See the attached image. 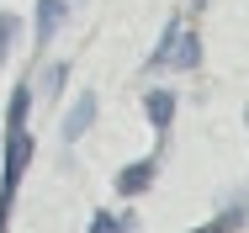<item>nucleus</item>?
<instances>
[{
  "mask_svg": "<svg viewBox=\"0 0 249 233\" xmlns=\"http://www.w3.org/2000/svg\"><path fill=\"white\" fill-rule=\"evenodd\" d=\"M27 106H32V90L16 85L11 101H5V164H0V233L11 223V207H16V191H21V175H27V159H32V133H27Z\"/></svg>",
  "mask_w": 249,
  "mask_h": 233,
  "instance_id": "f257e3e1",
  "label": "nucleus"
},
{
  "mask_svg": "<svg viewBox=\"0 0 249 233\" xmlns=\"http://www.w3.org/2000/svg\"><path fill=\"white\" fill-rule=\"evenodd\" d=\"M64 11H69V0H37V21H32V43L48 48L53 32L64 27Z\"/></svg>",
  "mask_w": 249,
  "mask_h": 233,
  "instance_id": "f03ea898",
  "label": "nucleus"
},
{
  "mask_svg": "<svg viewBox=\"0 0 249 233\" xmlns=\"http://www.w3.org/2000/svg\"><path fill=\"white\" fill-rule=\"evenodd\" d=\"M154 175H159V159H138V164H127L122 175H117V196H143L154 186Z\"/></svg>",
  "mask_w": 249,
  "mask_h": 233,
  "instance_id": "7ed1b4c3",
  "label": "nucleus"
},
{
  "mask_svg": "<svg viewBox=\"0 0 249 233\" xmlns=\"http://www.w3.org/2000/svg\"><path fill=\"white\" fill-rule=\"evenodd\" d=\"M249 223V196H239V201H228L212 223H201V228H191V233H239Z\"/></svg>",
  "mask_w": 249,
  "mask_h": 233,
  "instance_id": "20e7f679",
  "label": "nucleus"
},
{
  "mask_svg": "<svg viewBox=\"0 0 249 233\" xmlns=\"http://www.w3.org/2000/svg\"><path fill=\"white\" fill-rule=\"evenodd\" d=\"M96 122V90H85L74 106H69V117H64V143H74V138H85V127Z\"/></svg>",
  "mask_w": 249,
  "mask_h": 233,
  "instance_id": "39448f33",
  "label": "nucleus"
},
{
  "mask_svg": "<svg viewBox=\"0 0 249 233\" xmlns=\"http://www.w3.org/2000/svg\"><path fill=\"white\" fill-rule=\"evenodd\" d=\"M143 111H149L154 133H170V117H175V95H170V90H149V95H143Z\"/></svg>",
  "mask_w": 249,
  "mask_h": 233,
  "instance_id": "423d86ee",
  "label": "nucleus"
},
{
  "mask_svg": "<svg viewBox=\"0 0 249 233\" xmlns=\"http://www.w3.org/2000/svg\"><path fill=\"white\" fill-rule=\"evenodd\" d=\"M180 32H186V21L175 16V21H170V27L159 32V48H154V53H149V69H164V64L175 58V48H180Z\"/></svg>",
  "mask_w": 249,
  "mask_h": 233,
  "instance_id": "0eeeda50",
  "label": "nucleus"
},
{
  "mask_svg": "<svg viewBox=\"0 0 249 233\" xmlns=\"http://www.w3.org/2000/svg\"><path fill=\"white\" fill-rule=\"evenodd\" d=\"M170 64H175V69H196V64H201V37L191 32V27L180 32V48H175V58H170Z\"/></svg>",
  "mask_w": 249,
  "mask_h": 233,
  "instance_id": "6e6552de",
  "label": "nucleus"
},
{
  "mask_svg": "<svg viewBox=\"0 0 249 233\" xmlns=\"http://www.w3.org/2000/svg\"><path fill=\"white\" fill-rule=\"evenodd\" d=\"M90 233H133V217H111V212H96V217H90Z\"/></svg>",
  "mask_w": 249,
  "mask_h": 233,
  "instance_id": "1a4fd4ad",
  "label": "nucleus"
},
{
  "mask_svg": "<svg viewBox=\"0 0 249 233\" xmlns=\"http://www.w3.org/2000/svg\"><path fill=\"white\" fill-rule=\"evenodd\" d=\"M11 37H16V16H5V11H0V64L11 58Z\"/></svg>",
  "mask_w": 249,
  "mask_h": 233,
  "instance_id": "9d476101",
  "label": "nucleus"
},
{
  "mask_svg": "<svg viewBox=\"0 0 249 233\" xmlns=\"http://www.w3.org/2000/svg\"><path fill=\"white\" fill-rule=\"evenodd\" d=\"M64 74H69V64H53V69H43V90L58 95V90H64Z\"/></svg>",
  "mask_w": 249,
  "mask_h": 233,
  "instance_id": "9b49d317",
  "label": "nucleus"
}]
</instances>
